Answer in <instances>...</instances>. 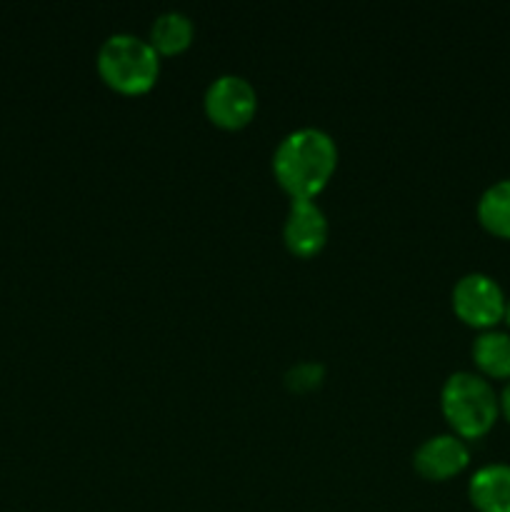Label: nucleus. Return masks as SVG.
I'll use <instances>...</instances> for the list:
<instances>
[{
  "label": "nucleus",
  "mask_w": 510,
  "mask_h": 512,
  "mask_svg": "<svg viewBox=\"0 0 510 512\" xmlns=\"http://www.w3.org/2000/svg\"><path fill=\"white\" fill-rule=\"evenodd\" d=\"M338 165L333 135L315 125L290 130L273 153V173L283 190L295 198H313L325 188Z\"/></svg>",
  "instance_id": "nucleus-1"
},
{
  "label": "nucleus",
  "mask_w": 510,
  "mask_h": 512,
  "mask_svg": "<svg viewBox=\"0 0 510 512\" xmlns=\"http://www.w3.org/2000/svg\"><path fill=\"white\" fill-rule=\"evenodd\" d=\"M440 408L460 438H480L500 415V398L490 380L473 370H455L440 388Z\"/></svg>",
  "instance_id": "nucleus-2"
},
{
  "label": "nucleus",
  "mask_w": 510,
  "mask_h": 512,
  "mask_svg": "<svg viewBox=\"0 0 510 512\" xmlns=\"http://www.w3.org/2000/svg\"><path fill=\"white\" fill-rule=\"evenodd\" d=\"M95 65L110 88L125 95H140L158 80L160 55L150 40L140 35L113 33L100 43Z\"/></svg>",
  "instance_id": "nucleus-3"
},
{
  "label": "nucleus",
  "mask_w": 510,
  "mask_h": 512,
  "mask_svg": "<svg viewBox=\"0 0 510 512\" xmlns=\"http://www.w3.org/2000/svg\"><path fill=\"white\" fill-rule=\"evenodd\" d=\"M505 303L508 298L493 275L473 270L455 280L453 310L463 323L473 325V328H493L498 320H503Z\"/></svg>",
  "instance_id": "nucleus-4"
},
{
  "label": "nucleus",
  "mask_w": 510,
  "mask_h": 512,
  "mask_svg": "<svg viewBox=\"0 0 510 512\" xmlns=\"http://www.w3.org/2000/svg\"><path fill=\"white\" fill-rule=\"evenodd\" d=\"M203 105L208 118L223 128H243L258 108V93L253 83L238 73H223L205 88Z\"/></svg>",
  "instance_id": "nucleus-5"
},
{
  "label": "nucleus",
  "mask_w": 510,
  "mask_h": 512,
  "mask_svg": "<svg viewBox=\"0 0 510 512\" xmlns=\"http://www.w3.org/2000/svg\"><path fill=\"white\" fill-rule=\"evenodd\" d=\"M328 233V218L313 198L290 200L283 223V240L290 253L303 255V258L315 255L328 240Z\"/></svg>",
  "instance_id": "nucleus-6"
},
{
  "label": "nucleus",
  "mask_w": 510,
  "mask_h": 512,
  "mask_svg": "<svg viewBox=\"0 0 510 512\" xmlns=\"http://www.w3.org/2000/svg\"><path fill=\"white\" fill-rule=\"evenodd\" d=\"M470 463V450L465 440L455 433H438L425 438L415 448L413 465L423 478L448 480L465 470Z\"/></svg>",
  "instance_id": "nucleus-7"
},
{
  "label": "nucleus",
  "mask_w": 510,
  "mask_h": 512,
  "mask_svg": "<svg viewBox=\"0 0 510 512\" xmlns=\"http://www.w3.org/2000/svg\"><path fill=\"white\" fill-rule=\"evenodd\" d=\"M468 498L478 512H510V463H488L475 470Z\"/></svg>",
  "instance_id": "nucleus-8"
},
{
  "label": "nucleus",
  "mask_w": 510,
  "mask_h": 512,
  "mask_svg": "<svg viewBox=\"0 0 510 512\" xmlns=\"http://www.w3.org/2000/svg\"><path fill=\"white\" fill-rule=\"evenodd\" d=\"M473 360L480 375L510 380V333L488 328L473 340Z\"/></svg>",
  "instance_id": "nucleus-9"
},
{
  "label": "nucleus",
  "mask_w": 510,
  "mask_h": 512,
  "mask_svg": "<svg viewBox=\"0 0 510 512\" xmlns=\"http://www.w3.org/2000/svg\"><path fill=\"white\" fill-rule=\"evenodd\" d=\"M193 20L183 10H163L150 25V45L158 50V55L183 53L193 40Z\"/></svg>",
  "instance_id": "nucleus-10"
},
{
  "label": "nucleus",
  "mask_w": 510,
  "mask_h": 512,
  "mask_svg": "<svg viewBox=\"0 0 510 512\" xmlns=\"http://www.w3.org/2000/svg\"><path fill=\"white\" fill-rule=\"evenodd\" d=\"M480 225L500 238H510V178H500L490 183L478 198Z\"/></svg>",
  "instance_id": "nucleus-11"
},
{
  "label": "nucleus",
  "mask_w": 510,
  "mask_h": 512,
  "mask_svg": "<svg viewBox=\"0 0 510 512\" xmlns=\"http://www.w3.org/2000/svg\"><path fill=\"white\" fill-rule=\"evenodd\" d=\"M323 375H325L323 365L313 363V360H305V363L293 365V368L288 370L285 383H288V388L293 390H310L315 388V385H320Z\"/></svg>",
  "instance_id": "nucleus-12"
},
{
  "label": "nucleus",
  "mask_w": 510,
  "mask_h": 512,
  "mask_svg": "<svg viewBox=\"0 0 510 512\" xmlns=\"http://www.w3.org/2000/svg\"><path fill=\"white\" fill-rule=\"evenodd\" d=\"M500 410H503L505 413V418H508V423H510V380H505V385H503V390H500Z\"/></svg>",
  "instance_id": "nucleus-13"
},
{
  "label": "nucleus",
  "mask_w": 510,
  "mask_h": 512,
  "mask_svg": "<svg viewBox=\"0 0 510 512\" xmlns=\"http://www.w3.org/2000/svg\"><path fill=\"white\" fill-rule=\"evenodd\" d=\"M503 318H505V323L510 325V298H508V303H505V315H503Z\"/></svg>",
  "instance_id": "nucleus-14"
}]
</instances>
